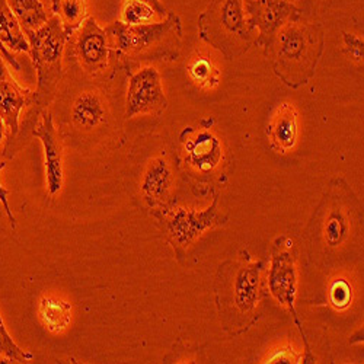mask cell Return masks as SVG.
Here are the masks:
<instances>
[{"instance_id": "d4e9b609", "label": "cell", "mask_w": 364, "mask_h": 364, "mask_svg": "<svg viewBox=\"0 0 364 364\" xmlns=\"http://www.w3.org/2000/svg\"><path fill=\"white\" fill-rule=\"evenodd\" d=\"M329 300L332 306L341 311L346 309L351 301V287L346 280L333 282L329 289Z\"/></svg>"}, {"instance_id": "484cf974", "label": "cell", "mask_w": 364, "mask_h": 364, "mask_svg": "<svg viewBox=\"0 0 364 364\" xmlns=\"http://www.w3.org/2000/svg\"><path fill=\"white\" fill-rule=\"evenodd\" d=\"M344 46H346V53L348 57H351V60H354L355 63H363V55H364L363 40H360L354 34L344 33Z\"/></svg>"}, {"instance_id": "4fadbf2b", "label": "cell", "mask_w": 364, "mask_h": 364, "mask_svg": "<svg viewBox=\"0 0 364 364\" xmlns=\"http://www.w3.org/2000/svg\"><path fill=\"white\" fill-rule=\"evenodd\" d=\"M36 102V92L22 87L12 76L0 82V117L9 130V140L19 133V117L25 107Z\"/></svg>"}, {"instance_id": "2e32d148", "label": "cell", "mask_w": 364, "mask_h": 364, "mask_svg": "<svg viewBox=\"0 0 364 364\" xmlns=\"http://www.w3.org/2000/svg\"><path fill=\"white\" fill-rule=\"evenodd\" d=\"M108 108L104 97L95 90L80 92L72 107V123L80 130H94L107 121Z\"/></svg>"}, {"instance_id": "5bb4252c", "label": "cell", "mask_w": 364, "mask_h": 364, "mask_svg": "<svg viewBox=\"0 0 364 364\" xmlns=\"http://www.w3.org/2000/svg\"><path fill=\"white\" fill-rule=\"evenodd\" d=\"M12 53L29 54L31 46L6 0H0V54L15 70H21V65Z\"/></svg>"}, {"instance_id": "3957f363", "label": "cell", "mask_w": 364, "mask_h": 364, "mask_svg": "<svg viewBox=\"0 0 364 364\" xmlns=\"http://www.w3.org/2000/svg\"><path fill=\"white\" fill-rule=\"evenodd\" d=\"M325 198V210H319L315 220V239L326 251H337L347 245L355 228H360V203L348 187H336Z\"/></svg>"}, {"instance_id": "4dcf8cb0", "label": "cell", "mask_w": 364, "mask_h": 364, "mask_svg": "<svg viewBox=\"0 0 364 364\" xmlns=\"http://www.w3.org/2000/svg\"><path fill=\"white\" fill-rule=\"evenodd\" d=\"M5 132H6V124H5L4 118L0 117V143L4 141V137H5Z\"/></svg>"}, {"instance_id": "f546056e", "label": "cell", "mask_w": 364, "mask_h": 364, "mask_svg": "<svg viewBox=\"0 0 364 364\" xmlns=\"http://www.w3.org/2000/svg\"><path fill=\"white\" fill-rule=\"evenodd\" d=\"M2 58H4V57H2V54H0V82H2L4 79H6V77L11 76V73L8 72L6 65H5V62H4Z\"/></svg>"}, {"instance_id": "9a60e30c", "label": "cell", "mask_w": 364, "mask_h": 364, "mask_svg": "<svg viewBox=\"0 0 364 364\" xmlns=\"http://www.w3.org/2000/svg\"><path fill=\"white\" fill-rule=\"evenodd\" d=\"M172 184L171 166L164 158L151 161L141 178V194L150 208H158L165 204Z\"/></svg>"}, {"instance_id": "ffe728a7", "label": "cell", "mask_w": 364, "mask_h": 364, "mask_svg": "<svg viewBox=\"0 0 364 364\" xmlns=\"http://www.w3.org/2000/svg\"><path fill=\"white\" fill-rule=\"evenodd\" d=\"M6 2L22 25L23 31H34L48 21L41 0H6Z\"/></svg>"}, {"instance_id": "277c9868", "label": "cell", "mask_w": 364, "mask_h": 364, "mask_svg": "<svg viewBox=\"0 0 364 364\" xmlns=\"http://www.w3.org/2000/svg\"><path fill=\"white\" fill-rule=\"evenodd\" d=\"M155 211V216L164 223L166 235L176 247L186 248L207 229L215 228L223 223L225 218L218 208V200L203 211L186 210L181 207H166L161 205Z\"/></svg>"}, {"instance_id": "52a82bcc", "label": "cell", "mask_w": 364, "mask_h": 364, "mask_svg": "<svg viewBox=\"0 0 364 364\" xmlns=\"http://www.w3.org/2000/svg\"><path fill=\"white\" fill-rule=\"evenodd\" d=\"M168 107V100L159 72L151 68H143L132 75L126 98V117L161 114Z\"/></svg>"}, {"instance_id": "cb8c5ba5", "label": "cell", "mask_w": 364, "mask_h": 364, "mask_svg": "<svg viewBox=\"0 0 364 364\" xmlns=\"http://www.w3.org/2000/svg\"><path fill=\"white\" fill-rule=\"evenodd\" d=\"M188 73L191 79L203 87H211L219 83V70L207 57L194 58L188 68Z\"/></svg>"}, {"instance_id": "603a6c76", "label": "cell", "mask_w": 364, "mask_h": 364, "mask_svg": "<svg viewBox=\"0 0 364 364\" xmlns=\"http://www.w3.org/2000/svg\"><path fill=\"white\" fill-rule=\"evenodd\" d=\"M158 14L155 9L140 0H126L121 11V22L127 25H141L154 22Z\"/></svg>"}, {"instance_id": "44dd1931", "label": "cell", "mask_w": 364, "mask_h": 364, "mask_svg": "<svg viewBox=\"0 0 364 364\" xmlns=\"http://www.w3.org/2000/svg\"><path fill=\"white\" fill-rule=\"evenodd\" d=\"M53 12L62 19L68 33L72 36L87 15V2L86 0H53Z\"/></svg>"}, {"instance_id": "e0dca14e", "label": "cell", "mask_w": 364, "mask_h": 364, "mask_svg": "<svg viewBox=\"0 0 364 364\" xmlns=\"http://www.w3.org/2000/svg\"><path fill=\"white\" fill-rule=\"evenodd\" d=\"M299 134L297 112L293 104L283 102L277 107L268 126V139L271 144L280 151L294 147Z\"/></svg>"}, {"instance_id": "8fae6325", "label": "cell", "mask_w": 364, "mask_h": 364, "mask_svg": "<svg viewBox=\"0 0 364 364\" xmlns=\"http://www.w3.org/2000/svg\"><path fill=\"white\" fill-rule=\"evenodd\" d=\"M181 141L184 144L186 162L196 168L198 172L207 173L213 171L222 161L223 150L220 140L210 132L184 130Z\"/></svg>"}, {"instance_id": "f1b7e54d", "label": "cell", "mask_w": 364, "mask_h": 364, "mask_svg": "<svg viewBox=\"0 0 364 364\" xmlns=\"http://www.w3.org/2000/svg\"><path fill=\"white\" fill-rule=\"evenodd\" d=\"M294 360H296V358L293 357V354H291L290 351L283 350V351L277 353L274 357H272V358L269 360V363H296Z\"/></svg>"}, {"instance_id": "83f0119b", "label": "cell", "mask_w": 364, "mask_h": 364, "mask_svg": "<svg viewBox=\"0 0 364 364\" xmlns=\"http://www.w3.org/2000/svg\"><path fill=\"white\" fill-rule=\"evenodd\" d=\"M140 2H144V4H147L149 6L154 8L155 12L158 14V16H159L161 19H165V18L169 15L168 11H166V8L162 5L161 0H140Z\"/></svg>"}, {"instance_id": "4316f807", "label": "cell", "mask_w": 364, "mask_h": 364, "mask_svg": "<svg viewBox=\"0 0 364 364\" xmlns=\"http://www.w3.org/2000/svg\"><path fill=\"white\" fill-rule=\"evenodd\" d=\"M5 166H6L5 162H0V172H2V169H5ZM9 193H11L9 190L4 188V186L0 184V201H2V204H4V207H5V211H6V215H8V218H9V222H11L12 229H16V219H15V216H14V213H12V210H11V207H9V201H8Z\"/></svg>"}, {"instance_id": "7a4b0ae2", "label": "cell", "mask_w": 364, "mask_h": 364, "mask_svg": "<svg viewBox=\"0 0 364 364\" xmlns=\"http://www.w3.org/2000/svg\"><path fill=\"white\" fill-rule=\"evenodd\" d=\"M25 34L31 46L29 55L37 70L38 89L36 92V102L46 105L54 95L58 80L62 77V55L70 34L57 15L48 18L43 26L34 31H25Z\"/></svg>"}, {"instance_id": "d6986e66", "label": "cell", "mask_w": 364, "mask_h": 364, "mask_svg": "<svg viewBox=\"0 0 364 364\" xmlns=\"http://www.w3.org/2000/svg\"><path fill=\"white\" fill-rule=\"evenodd\" d=\"M38 315L50 332L58 333L69 326L72 319V306L66 300L54 296H44L40 300Z\"/></svg>"}, {"instance_id": "6da1fadb", "label": "cell", "mask_w": 364, "mask_h": 364, "mask_svg": "<svg viewBox=\"0 0 364 364\" xmlns=\"http://www.w3.org/2000/svg\"><path fill=\"white\" fill-rule=\"evenodd\" d=\"M109 47L121 57L137 60H156L168 54V48L175 37H181V25L175 15L169 14L165 21L141 25H127L121 21L112 22L107 29Z\"/></svg>"}, {"instance_id": "5b68a950", "label": "cell", "mask_w": 364, "mask_h": 364, "mask_svg": "<svg viewBox=\"0 0 364 364\" xmlns=\"http://www.w3.org/2000/svg\"><path fill=\"white\" fill-rule=\"evenodd\" d=\"M264 264L258 262H245L237 264L235 268H230L225 272V283L222 296L225 303L232 308L230 315L235 312L237 316L248 318L254 314L258 299H259V282Z\"/></svg>"}, {"instance_id": "9c48e42d", "label": "cell", "mask_w": 364, "mask_h": 364, "mask_svg": "<svg viewBox=\"0 0 364 364\" xmlns=\"http://www.w3.org/2000/svg\"><path fill=\"white\" fill-rule=\"evenodd\" d=\"M280 245H276L274 252H272L271 268L268 272V289L271 294L274 296L282 305L287 306L293 315L294 312V296H296V267L294 258L290 252L291 242L287 240V244L283 245V237L279 239Z\"/></svg>"}, {"instance_id": "ba28073f", "label": "cell", "mask_w": 364, "mask_h": 364, "mask_svg": "<svg viewBox=\"0 0 364 364\" xmlns=\"http://www.w3.org/2000/svg\"><path fill=\"white\" fill-rule=\"evenodd\" d=\"M75 47L79 63L87 75L97 76L107 69L111 51L108 34L94 18L85 19L79 26Z\"/></svg>"}, {"instance_id": "8992f818", "label": "cell", "mask_w": 364, "mask_h": 364, "mask_svg": "<svg viewBox=\"0 0 364 364\" xmlns=\"http://www.w3.org/2000/svg\"><path fill=\"white\" fill-rule=\"evenodd\" d=\"M245 16L251 29L258 28V44L269 47L276 34L286 22H294L300 16V11L289 0H244Z\"/></svg>"}, {"instance_id": "7402d4cb", "label": "cell", "mask_w": 364, "mask_h": 364, "mask_svg": "<svg viewBox=\"0 0 364 364\" xmlns=\"http://www.w3.org/2000/svg\"><path fill=\"white\" fill-rule=\"evenodd\" d=\"M36 355L31 351L22 350L9 336L4 318L0 315V363H28Z\"/></svg>"}, {"instance_id": "30bf717a", "label": "cell", "mask_w": 364, "mask_h": 364, "mask_svg": "<svg viewBox=\"0 0 364 364\" xmlns=\"http://www.w3.org/2000/svg\"><path fill=\"white\" fill-rule=\"evenodd\" d=\"M33 136L43 143L47 188L51 196H55L63 187V155L51 114L43 112L41 123L33 130Z\"/></svg>"}, {"instance_id": "7c38bea8", "label": "cell", "mask_w": 364, "mask_h": 364, "mask_svg": "<svg viewBox=\"0 0 364 364\" xmlns=\"http://www.w3.org/2000/svg\"><path fill=\"white\" fill-rule=\"evenodd\" d=\"M274 41L277 43V58L282 69L290 72L291 66H308L312 55L314 41L305 28L296 23H286L276 34ZM272 41V43H274Z\"/></svg>"}, {"instance_id": "ac0fdd59", "label": "cell", "mask_w": 364, "mask_h": 364, "mask_svg": "<svg viewBox=\"0 0 364 364\" xmlns=\"http://www.w3.org/2000/svg\"><path fill=\"white\" fill-rule=\"evenodd\" d=\"M219 25L225 37L247 43L252 29L247 22L244 0H223L219 9Z\"/></svg>"}]
</instances>
